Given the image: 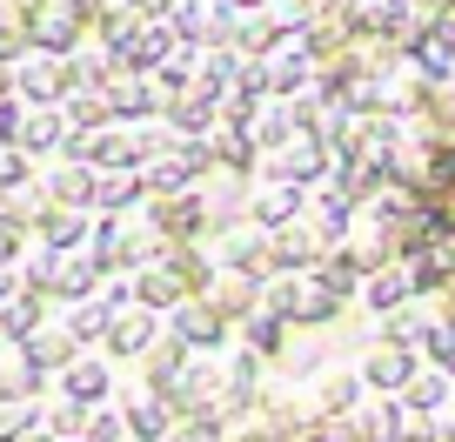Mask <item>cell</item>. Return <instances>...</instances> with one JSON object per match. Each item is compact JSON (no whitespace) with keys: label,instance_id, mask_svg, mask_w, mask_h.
I'll list each match as a JSON object with an SVG mask.
<instances>
[{"label":"cell","instance_id":"cell-1","mask_svg":"<svg viewBox=\"0 0 455 442\" xmlns=\"http://www.w3.org/2000/svg\"><path fill=\"white\" fill-rule=\"evenodd\" d=\"M7 87H14L28 108H54V100H68V87H81V81H74L68 54H41V47H28V54L7 68Z\"/></svg>","mask_w":455,"mask_h":442},{"label":"cell","instance_id":"cell-2","mask_svg":"<svg viewBox=\"0 0 455 442\" xmlns=\"http://www.w3.org/2000/svg\"><path fill=\"white\" fill-rule=\"evenodd\" d=\"M148 221H155L161 242H195L208 229V195L201 188H181V195H148Z\"/></svg>","mask_w":455,"mask_h":442},{"label":"cell","instance_id":"cell-3","mask_svg":"<svg viewBox=\"0 0 455 442\" xmlns=\"http://www.w3.org/2000/svg\"><path fill=\"white\" fill-rule=\"evenodd\" d=\"M108 47H114V68H128V74H155L161 60L181 47V34H174L168 20H134V28L121 34V41H108Z\"/></svg>","mask_w":455,"mask_h":442},{"label":"cell","instance_id":"cell-4","mask_svg":"<svg viewBox=\"0 0 455 442\" xmlns=\"http://www.w3.org/2000/svg\"><path fill=\"white\" fill-rule=\"evenodd\" d=\"M100 94H108V115L114 121H161V108H168V94H161L155 87V74H108V81H100Z\"/></svg>","mask_w":455,"mask_h":442},{"label":"cell","instance_id":"cell-5","mask_svg":"<svg viewBox=\"0 0 455 442\" xmlns=\"http://www.w3.org/2000/svg\"><path fill=\"white\" fill-rule=\"evenodd\" d=\"M41 195L47 201H60V208H87L94 214V181H100V168H87L81 155H54V161H41Z\"/></svg>","mask_w":455,"mask_h":442},{"label":"cell","instance_id":"cell-6","mask_svg":"<svg viewBox=\"0 0 455 442\" xmlns=\"http://www.w3.org/2000/svg\"><path fill=\"white\" fill-rule=\"evenodd\" d=\"M155 335H161V315L141 309V301H128V309L108 322V335H100V356H108V362H141Z\"/></svg>","mask_w":455,"mask_h":442},{"label":"cell","instance_id":"cell-7","mask_svg":"<svg viewBox=\"0 0 455 442\" xmlns=\"http://www.w3.org/2000/svg\"><path fill=\"white\" fill-rule=\"evenodd\" d=\"M214 261L221 269H235V275H268L275 269V235L268 229H255V221H242V229H228L221 242H214Z\"/></svg>","mask_w":455,"mask_h":442},{"label":"cell","instance_id":"cell-8","mask_svg":"<svg viewBox=\"0 0 455 442\" xmlns=\"http://www.w3.org/2000/svg\"><path fill=\"white\" fill-rule=\"evenodd\" d=\"M54 396H68V402H108L114 396V362L100 356V349H81V356L54 375Z\"/></svg>","mask_w":455,"mask_h":442},{"label":"cell","instance_id":"cell-9","mask_svg":"<svg viewBox=\"0 0 455 442\" xmlns=\"http://www.w3.org/2000/svg\"><path fill=\"white\" fill-rule=\"evenodd\" d=\"M121 402V422H128V442H161L168 436V422H174V402L161 396V389H128V396H114Z\"/></svg>","mask_w":455,"mask_h":442},{"label":"cell","instance_id":"cell-10","mask_svg":"<svg viewBox=\"0 0 455 442\" xmlns=\"http://www.w3.org/2000/svg\"><path fill=\"white\" fill-rule=\"evenodd\" d=\"M168 328L181 335L188 349H214V342H221V328H228V315L214 309L208 295H181V301L168 309Z\"/></svg>","mask_w":455,"mask_h":442},{"label":"cell","instance_id":"cell-11","mask_svg":"<svg viewBox=\"0 0 455 442\" xmlns=\"http://www.w3.org/2000/svg\"><path fill=\"white\" fill-rule=\"evenodd\" d=\"M268 174H275V181H301V188L322 181V174H328V141H322V134H315V141H282L268 155Z\"/></svg>","mask_w":455,"mask_h":442},{"label":"cell","instance_id":"cell-12","mask_svg":"<svg viewBox=\"0 0 455 442\" xmlns=\"http://www.w3.org/2000/svg\"><path fill=\"white\" fill-rule=\"evenodd\" d=\"M87 235H94V214L87 208H60V201H47L41 208V221H34V242H47V248H87Z\"/></svg>","mask_w":455,"mask_h":442},{"label":"cell","instance_id":"cell-13","mask_svg":"<svg viewBox=\"0 0 455 442\" xmlns=\"http://www.w3.org/2000/svg\"><path fill=\"white\" fill-rule=\"evenodd\" d=\"M81 41H87V20L74 14L68 0H54V7L34 14V47H41V54H74Z\"/></svg>","mask_w":455,"mask_h":442},{"label":"cell","instance_id":"cell-14","mask_svg":"<svg viewBox=\"0 0 455 442\" xmlns=\"http://www.w3.org/2000/svg\"><path fill=\"white\" fill-rule=\"evenodd\" d=\"M301 201H308V195H301V181H275V174H268V188L248 201V221L275 235V229H288V221L301 214Z\"/></svg>","mask_w":455,"mask_h":442},{"label":"cell","instance_id":"cell-15","mask_svg":"<svg viewBox=\"0 0 455 442\" xmlns=\"http://www.w3.org/2000/svg\"><path fill=\"white\" fill-rule=\"evenodd\" d=\"M181 369H188V342L174 335V328H161L155 342H148V356H141V382L168 396V389L181 382Z\"/></svg>","mask_w":455,"mask_h":442},{"label":"cell","instance_id":"cell-16","mask_svg":"<svg viewBox=\"0 0 455 442\" xmlns=\"http://www.w3.org/2000/svg\"><path fill=\"white\" fill-rule=\"evenodd\" d=\"M20 349H28V362H41L47 375H60V369H68L74 356H81V342L68 335V322H60V315H47V322L34 328V335H28Z\"/></svg>","mask_w":455,"mask_h":442},{"label":"cell","instance_id":"cell-17","mask_svg":"<svg viewBox=\"0 0 455 442\" xmlns=\"http://www.w3.org/2000/svg\"><path fill=\"white\" fill-rule=\"evenodd\" d=\"M20 148H28L34 161H54L60 148H68V115H60V100H54V108H28V121H20Z\"/></svg>","mask_w":455,"mask_h":442},{"label":"cell","instance_id":"cell-18","mask_svg":"<svg viewBox=\"0 0 455 442\" xmlns=\"http://www.w3.org/2000/svg\"><path fill=\"white\" fill-rule=\"evenodd\" d=\"M161 121H168L174 134H208L214 121H221V100H208L201 87H181V94H168V108H161Z\"/></svg>","mask_w":455,"mask_h":442},{"label":"cell","instance_id":"cell-19","mask_svg":"<svg viewBox=\"0 0 455 442\" xmlns=\"http://www.w3.org/2000/svg\"><path fill=\"white\" fill-rule=\"evenodd\" d=\"M201 295H208L221 315H235V322L261 309V282H255V275H235V269H214V282L201 288Z\"/></svg>","mask_w":455,"mask_h":442},{"label":"cell","instance_id":"cell-20","mask_svg":"<svg viewBox=\"0 0 455 442\" xmlns=\"http://www.w3.org/2000/svg\"><path fill=\"white\" fill-rule=\"evenodd\" d=\"M114 315H121V309H114V301L94 288L87 301H68V309H60V322H68V335H74L81 349H100V335H108V322H114Z\"/></svg>","mask_w":455,"mask_h":442},{"label":"cell","instance_id":"cell-21","mask_svg":"<svg viewBox=\"0 0 455 442\" xmlns=\"http://www.w3.org/2000/svg\"><path fill=\"white\" fill-rule=\"evenodd\" d=\"M100 261L87 255V248H68V255H60V269H54V301H87L100 288Z\"/></svg>","mask_w":455,"mask_h":442},{"label":"cell","instance_id":"cell-22","mask_svg":"<svg viewBox=\"0 0 455 442\" xmlns=\"http://www.w3.org/2000/svg\"><path fill=\"white\" fill-rule=\"evenodd\" d=\"M141 195H148L141 168H114V174H100V181H94V214H134V208H141Z\"/></svg>","mask_w":455,"mask_h":442},{"label":"cell","instance_id":"cell-23","mask_svg":"<svg viewBox=\"0 0 455 442\" xmlns=\"http://www.w3.org/2000/svg\"><path fill=\"white\" fill-rule=\"evenodd\" d=\"M188 295V288L181 282H174V269H168V261H148V269H134V301H141V309H155V315H168L174 309V301H181Z\"/></svg>","mask_w":455,"mask_h":442},{"label":"cell","instance_id":"cell-24","mask_svg":"<svg viewBox=\"0 0 455 442\" xmlns=\"http://www.w3.org/2000/svg\"><path fill=\"white\" fill-rule=\"evenodd\" d=\"M41 322H47V295H28V288H14V295L0 301V342H28Z\"/></svg>","mask_w":455,"mask_h":442},{"label":"cell","instance_id":"cell-25","mask_svg":"<svg viewBox=\"0 0 455 442\" xmlns=\"http://www.w3.org/2000/svg\"><path fill=\"white\" fill-rule=\"evenodd\" d=\"M161 261L174 269V282H181L188 295H201V288L214 282V269H221V261H208V255H201L195 242H168V248H161Z\"/></svg>","mask_w":455,"mask_h":442},{"label":"cell","instance_id":"cell-26","mask_svg":"<svg viewBox=\"0 0 455 442\" xmlns=\"http://www.w3.org/2000/svg\"><path fill=\"white\" fill-rule=\"evenodd\" d=\"M54 269H60V248H47V242H28V255L14 261L20 288H28V295H47V301H54Z\"/></svg>","mask_w":455,"mask_h":442},{"label":"cell","instance_id":"cell-27","mask_svg":"<svg viewBox=\"0 0 455 442\" xmlns=\"http://www.w3.org/2000/svg\"><path fill=\"white\" fill-rule=\"evenodd\" d=\"M60 115H68V128L74 134H94V128H108V94L100 87H68V100H60Z\"/></svg>","mask_w":455,"mask_h":442},{"label":"cell","instance_id":"cell-28","mask_svg":"<svg viewBox=\"0 0 455 442\" xmlns=\"http://www.w3.org/2000/svg\"><path fill=\"white\" fill-rule=\"evenodd\" d=\"M308 261H322V235L301 229V221L275 229V269H308Z\"/></svg>","mask_w":455,"mask_h":442},{"label":"cell","instance_id":"cell-29","mask_svg":"<svg viewBox=\"0 0 455 442\" xmlns=\"http://www.w3.org/2000/svg\"><path fill=\"white\" fill-rule=\"evenodd\" d=\"M74 442H128V422H121V402H87V422H81V436Z\"/></svg>","mask_w":455,"mask_h":442},{"label":"cell","instance_id":"cell-30","mask_svg":"<svg viewBox=\"0 0 455 442\" xmlns=\"http://www.w3.org/2000/svg\"><path fill=\"white\" fill-rule=\"evenodd\" d=\"M195 68H201V47L181 41V47L155 68V87H161V94H181V87H195Z\"/></svg>","mask_w":455,"mask_h":442},{"label":"cell","instance_id":"cell-31","mask_svg":"<svg viewBox=\"0 0 455 442\" xmlns=\"http://www.w3.org/2000/svg\"><path fill=\"white\" fill-rule=\"evenodd\" d=\"M161 442H221V409H188V415H174Z\"/></svg>","mask_w":455,"mask_h":442},{"label":"cell","instance_id":"cell-32","mask_svg":"<svg viewBox=\"0 0 455 442\" xmlns=\"http://www.w3.org/2000/svg\"><path fill=\"white\" fill-rule=\"evenodd\" d=\"M301 295H308V282H295V269L261 282V309L268 315H301Z\"/></svg>","mask_w":455,"mask_h":442},{"label":"cell","instance_id":"cell-33","mask_svg":"<svg viewBox=\"0 0 455 442\" xmlns=\"http://www.w3.org/2000/svg\"><path fill=\"white\" fill-rule=\"evenodd\" d=\"M208 14H214V0H174V14H168V28L181 34L188 47H201V41H208Z\"/></svg>","mask_w":455,"mask_h":442},{"label":"cell","instance_id":"cell-34","mask_svg":"<svg viewBox=\"0 0 455 442\" xmlns=\"http://www.w3.org/2000/svg\"><path fill=\"white\" fill-rule=\"evenodd\" d=\"M261 68H268V87H275V94H295V87L308 81V47H295V54H268Z\"/></svg>","mask_w":455,"mask_h":442},{"label":"cell","instance_id":"cell-35","mask_svg":"<svg viewBox=\"0 0 455 442\" xmlns=\"http://www.w3.org/2000/svg\"><path fill=\"white\" fill-rule=\"evenodd\" d=\"M288 128H295V115H288V108H255V121H248V134H255L261 155H275V148L288 141Z\"/></svg>","mask_w":455,"mask_h":442},{"label":"cell","instance_id":"cell-36","mask_svg":"<svg viewBox=\"0 0 455 442\" xmlns=\"http://www.w3.org/2000/svg\"><path fill=\"white\" fill-rule=\"evenodd\" d=\"M348 208L355 201L341 195V188H322L315 195V235H348Z\"/></svg>","mask_w":455,"mask_h":442},{"label":"cell","instance_id":"cell-37","mask_svg":"<svg viewBox=\"0 0 455 442\" xmlns=\"http://www.w3.org/2000/svg\"><path fill=\"white\" fill-rule=\"evenodd\" d=\"M242 342L261 349V356H275V349H282V315H268V309L242 315Z\"/></svg>","mask_w":455,"mask_h":442},{"label":"cell","instance_id":"cell-38","mask_svg":"<svg viewBox=\"0 0 455 442\" xmlns=\"http://www.w3.org/2000/svg\"><path fill=\"white\" fill-rule=\"evenodd\" d=\"M41 429V402H0V442H20Z\"/></svg>","mask_w":455,"mask_h":442},{"label":"cell","instance_id":"cell-39","mask_svg":"<svg viewBox=\"0 0 455 442\" xmlns=\"http://www.w3.org/2000/svg\"><path fill=\"white\" fill-rule=\"evenodd\" d=\"M34 174H41V161H34L28 148H14V141H0V188H28Z\"/></svg>","mask_w":455,"mask_h":442},{"label":"cell","instance_id":"cell-40","mask_svg":"<svg viewBox=\"0 0 455 442\" xmlns=\"http://www.w3.org/2000/svg\"><path fill=\"white\" fill-rule=\"evenodd\" d=\"M81 422H87V402L54 396V409H41V429H47V436H81Z\"/></svg>","mask_w":455,"mask_h":442},{"label":"cell","instance_id":"cell-41","mask_svg":"<svg viewBox=\"0 0 455 442\" xmlns=\"http://www.w3.org/2000/svg\"><path fill=\"white\" fill-rule=\"evenodd\" d=\"M409 288H415L409 269H375V275H369V301H375V309H395Z\"/></svg>","mask_w":455,"mask_h":442},{"label":"cell","instance_id":"cell-42","mask_svg":"<svg viewBox=\"0 0 455 442\" xmlns=\"http://www.w3.org/2000/svg\"><path fill=\"white\" fill-rule=\"evenodd\" d=\"M369 382H382V389H395V382H409V356H395V349H382V356L369 362Z\"/></svg>","mask_w":455,"mask_h":442},{"label":"cell","instance_id":"cell-43","mask_svg":"<svg viewBox=\"0 0 455 442\" xmlns=\"http://www.w3.org/2000/svg\"><path fill=\"white\" fill-rule=\"evenodd\" d=\"M20 121H28V100L7 87V94H0V141H14V148H20Z\"/></svg>","mask_w":455,"mask_h":442},{"label":"cell","instance_id":"cell-44","mask_svg":"<svg viewBox=\"0 0 455 442\" xmlns=\"http://www.w3.org/2000/svg\"><path fill=\"white\" fill-rule=\"evenodd\" d=\"M28 242H34V235H20V229H7V221H0V269H14V261L28 255Z\"/></svg>","mask_w":455,"mask_h":442},{"label":"cell","instance_id":"cell-45","mask_svg":"<svg viewBox=\"0 0 455 442\" xmlns=\"http://www.w3.org/2000/svg\"><path fill=\"white\" fill-rule=\"evenodd\" d=\"M348 396H355V375H328V382H322V396H315V402H322V409H341Z\"/></svg>","mask_w":455,"mask_h":442},{"label":"cell","instance_id":"cell-46","mask_svg":"<svg viewBox=\"0 0 455 442\" xmlns=\"http://www.w3.org/2000/svg\"><path fill=\"white\" fill-rule=\"evenodd\" d=\"M121 7H128L134 20H168L174 14V0H121Z\"/></svg>","mask_w":455,"mask_h":442},{"label":"cell","instance_id":"cell-47","mask_svg":"<svg viewBox=\"0 0 455 442\" xmlns=\"http://www.w3.org/2000/svg\"><path fill=\"white\" fill-rule=\"evenodd\" d=\"M362 429H369L375 442H388V436H395V409H369V415H362Z\"/></svg>","mask_w":455,"mask_h":442},{"label":"cell","instance_id":"cell-48","mask_svg":"<svg viewBox=\"0 0 455 442\" xmlns=\"http://www.w3.org/2000/svg\"><path fill=\"white\" fill-rule=\"evenodd\" d=\"M435 396H442V382H435V375H422V382L409 389V402H435Z\"/></svg>","mask_w":455,"mask_h":442},{"label":"cell","instance_id":"cell-49","mask_svg":"<svg viewBox=\"0 0 455 442\" xmlns=\"http://www.w3.org/2000/svg\"><path fill=\"white\" fill-rule=\"evenodd\" d=\"M228 7H235V14H255V7H268V0H228Z\"/></svg>","mask_w":455,"mask_h":442},{"label":"cell","instance_id":"cell-50","mask_svg":"<svg viewBox=\"0 0 455 442\" xmlns=\"http://www.w3.org/2000/svg\"><path fill=\"white\" fill-rule=\"evenodd\" d=\"M228 442H268V436H261V429H248V436H228Z\"/></svg>","mask_w":455,"mask_h":442},{"label":"cell","instance_id":"cell-51","mask_svg":"<svg viewBox=\"0 0 455 442\" xmlns=\"http://www.w3.org/2000/svg\"><path fill=\"white\" fill-rule=\"evenodd\" d=\"M54 442H74V436H54Z\"/></svg>","mask_w":455,"mask_h":442}]
</instances>
